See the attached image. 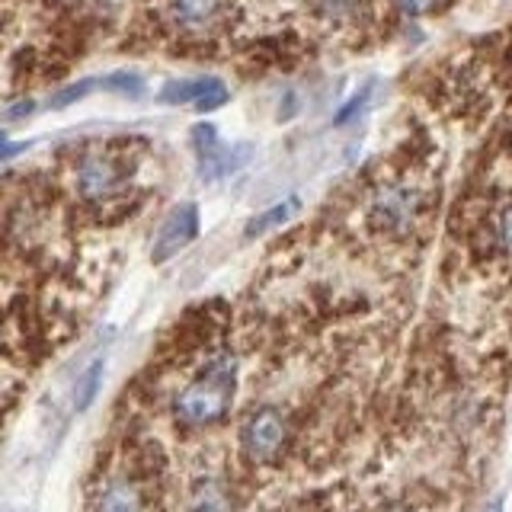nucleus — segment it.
I'll use <instances>...</instances> for the list:
<instances>
[{"instance_id":"obj_13","label":"nucleus","mask_w":512,"mask_h":512,"mask_svg":"<svg viewBox=\"0 0 512 512\" xmlns=\"http://www.w3.org/2000/svg\"><path fill=\"white\" fill-rule=\"evenodd\" d=\"M106 90H116L122 96H141L144 93V80L132 71H119V74H109L106 80H100Z\"/></svg>"},{"instance_id":"obj_12","label":"nucleus","mask_w":512,"mask_h":512,"mask_svg":"<svg viewBox=\"0 0 512 512\" xmlns=\"http://www.w3.org/2000/svg\"><path fill=\"white\" fill-rule=\"evenodd\" d=\"M192 148H196L199 160L205 157H212L218 148H221V141H218V132H215V125H208V122H199L196 128H192Z\"/></svg>"},{"instance_id":"obj_14","label":"nucleus","mask_w":512,"mask_h":512,"mask_svg":"<svg viewBox=\"0 0 512 512\" xmlns=\"http://www.w3.org/2000/svg\"><path fill=\"white\" fill-rule=\"evenodd\" d=\"M96 84H100V80H77V84H71V87H64L58 96H55V100L52 103H48V106H52V109H68V106H74L77 100H84V96L96 87Z\"/></svg>"},{"instance_id":"obj_9","label":"nucleus","mask_w":512,"mask_h":512,"mask_svg":"<svg viewBox=\"0 0 512 512\" xmlns=\"http://www.w3.org/2000/svg\"><path fill=\"white\" fill-rule=\"evenodd\" d=\"M378 218L384 224H407L413 218V196L410 192H384V196L378 199Z\"/></svg>"},{"instance_id":"obj_21","label":"nucleus","mask_w":512,"mask_h":512,"mask_svg":"<svg viewBox=\"0 0 512 512\" xmlns=\"http://www.w3.org/2000/svg\"><path fill=\"white\" fill-rule=\"evenodd\" d=\"M500 237H503L506 247H512V205L506 208L503 218H500Z\"/></svg>"},{"instance_id":"obj_4","label":"nucleus","mask_w":512,"mask_h":512,"mask_svg":"<svg viewBox=\"0 0 512 512\" xmlns=\"http://www.w3.org/2000/svg\"><path fill=\"white\" fill-rule=\"evenodd\" d=\"M77 186L90 199H109L125 186V170L106 154H87L77 167Z\"/></svg>"},{"instance_id":"obj_23","label":"nucleus","mask_w":512,"mask_h":512,"mask_svg":"<svg viewBox=\"0 0 512 512\" xmlns=\"http://www.w3.org/2000/svg\"><path fill=\"white\" fill-rule=\"evenodd\" d=\"M391 512H413V509H391Z\"/></svg>"},{"instance_id":"obj_7","label":"nucleus","mask_w":512,"mask_h":512,"mask_svg":"<svg viewBox=\"0 0 512 512\" xmlns=\"http://www.w3.org/2000/svg\"><path fill=\"white\" fill-rule=\"evenodd\" d=\"M100 512H141V496L128 480H112L103 487Z\"/></svg>"},{"instance_id":"obj_2","label":"nucleus","mask_w":512,"mask_h":512,"mask_svg":"<svg viewBox=\"0 0 512 512\" xmlns=\"http://www.w3.org/2000/svg\"><path fill=\"white\" fill-rule=\"evenodd\" d=\"M285 439H288V426L276 407H260L244 423V452L260 464L276 461L285 448Z\"/></svg>"},{"instance_id":"obj_20","label":"nucleus","mask_w":512,"mask_h":512,"mask_svg":"<svg viewBox=\"0 0 512 512\" xmlns=\"http://www.w3.org/2000/svg\"><path fill=\"white\" fill-rule=\"evenodd\" d=\"M32 112H36V103H32V100H23V103H16V106H10V109H7V119L20 122V119L32 116Z\"/></svg>"},{"instance_id":"obj_11","label":"nucleus","mask_w":512,"mask_h":512,"mask_svg":"<svg viewBox=\"0 0 512 512\" xmlns=\"http://www.w3.org/2000/svg\"><path fill=\"white\" fill-rule=\"evenodd\" d=\"M298 208V202L292 199V202H282V205H276V208H269L266 215H256L253 218V224L247 228V237H260L263 231H269V228H276V224H282L288 215H292Z\"/></svg>"},{"instance_id":"obj_16","label":"nucleus","mask_w":512,"mask_h":512,"mask_svg":"<svg viewBox=\"0 0 512 512\" xmlns=\"http://www.w3.org/2000/svg\"><path fill=\"white\" fill-rule=\"evenodd\" d=\"M400 13L407 16H423V13H432L442 7V0H397Z\"/></svg>"},{"instance_id":"obj_3","label":"nucleus","mask_w":512,"mask_h":512,"mask_svg":"<svg viewBox=\"0 0 512 512\" xmlns=\"http://www.w3.org/2000/svg\"><path fill=\"white\" fill-rule=\"evenodd\" d=\"M199 234V208L192 205V202H183V205H176L173 212L167 215V221L160 224V234L154 240V253H151V260L154 263H167L173 260L176 253H180L189 240H196Z\"/></svg>"},{"instance_id":"obj_22","label":"nucleus","mask_w":512,"mask_h":512,"mask_svg":"<svg viewBox=\"0 0 512 512\" xmlns=\"http://www.w3.org/2000/svg\"><path fill=\"white\" fill-rule=\"evenodd\" d=\"M484 512H503V496H493V500L484 506Z\"/></svg>"},{"instance_id":"obj_5","label":"nucleus","mask_w":512,"mask_h":512,"mask_svg":"<svg viewBox=\"0 0 512 512\" xmlns=\"http://www.w3.org/2000/svg\"><path fill=\"white\" fill-rule=\"evenodd\" d=\"M221 87L218 77H189V80H170V84L157 93L160 103L167 106H183V103H199L205 93Z\"/></svg>"},{"instance_id":"obj_18","label":"nucleus","mask_w":512,"mask_h":512,"mask_svg":"<svg viewBox=\"0 0 512 512\" xmlns=\"http://www.w3.org/2000/svg\"><path fill=\"white\" fill-rule=\"evenodd\" d=\"M221 103H228V87H224V84L218 90H212V93H205L202 100L196 103V109L199 112H208V109H218Z\"/></svg>"},{"instance_id":"obj_8","label":"nucleus","mask_w":512,"mask_h":512,"mask_svg":"<svg viewBox=\"0 0 512 512\" xmlns=\"http://www.w3.org/2000/svg\"><path fill=\"white\" fill-rule=\"evenodd\" d=\"M224 0H173V13L176 20H183L186 26H205L212 23L221 13Z\"/></svg>"},{"instance_id":"obj_15","label":"nucleus","mask_w":512,"mask_h":512,"mask_svg":"<svg viewBox=\"0 0 512 512\" xmlns=\"http://www.w3.org/2000/svg\"><path fill=\"white\" fill-rule=\"evenodd\" d=\"M365 103H368V87H362L356 96H352V100L340 109V112H336V125H346V122H352V119H356L359 116V112L365 109Z\"/></svg>"},{"instance_id":"obj_6","label":"nucleus","mask_w":512,"mask_h":512,"mask_svg":"<svg viewBox=\"0 0 512 512\" xmlns=\"http://www.w3.org/2000/svg\"><path fill=\"white\" fill-rule=\"evenodd\" d=\"M189 512H231V493L215 477L199 480L189 493Z\"/></svg>"},{"instance_id":"obj_19","label":"nucleus","mask_w":512,"mask_h":512,"mask_svg":"<svg viewBox=\"0 0 512 512\" xmlns=\"http://www.w3.org/2000/svg\"><path fill=\"white\" fill-rule=\"evenodd\" d=\"M29 148V141H7V135H0V160H7L13 154H20Z\"/></svg>"},{"instance_id":"obj_1","label":"nucleus","mask_w":512,"mask_h":512,"mask_svg":"<svg viewBox=\"0 0 512 512\" xmlns=\"http://www.w3.org/2000/svg\"><path fill=\"white\" fill-rule=\"evenodd\" d=\"M234 391H237V362L234 356H218L176 397L173 404L176 420L183 426H212L231 410Z\"/></svg>"},{"instance_id":"obj_17","label":"nucleus","mask_w":512,"mask_h":512,"mask_svg":"<svg viewBox=\"0 0 512 512\" xmlns=\"http://www.w3.org/2000/svg\"><path fill=\"white\" fill-rule=\"evenodd\" d=\"M359 7V0H324V10L330 16H340V20H346V16H352Z\"/></svg>"},{"instance_id":"obj_10","label":"nucleus","mask_w":512,"mask_h":512,"mask_svg":"<svg viewBox=\"0 0 512 512\" xmlns=\"http://www.w3.org/2000/svg\"><path fill=\"white\" fill-rule=\"evenodd\" d=\"M103 372H106L103 359H93L84 368V375H80V381H77V394H74V407L77 410H87L96 400V394H100V388H103Z\"/></svg>"}]
</instances>
